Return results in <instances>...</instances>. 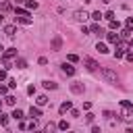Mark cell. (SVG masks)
Returning <instances> with one entry per match:
<instances>
[{
  "instance_id": "cell-1",
  "label": "cell",
  "mask_w": 133,
  "mask_h": 133,
  "mask_svg": "<svg viewBox=\"0 0 133 133\" xmlns=\"http://www.w3.org/2000/svg\"><path fill=\"white\" fill-rule=\"evenodd\" d=\"M121 116H123V121H133V104L131 102H127V100H121Z\"/></svg>"
},
{
  "instance_id": "cell-2",
  "label": "cell",
  "mask_w": 133,
  "mask_h": 133,
  "mask_svg": "<svg viewBox=\"0 0 133 133\" xmlns=\"http://www.w3.org/2000/svg\"><path fill=\"white\" fill-rule=\"evenodd\" d=\"M100 73H102V77H104L108 83H116V81H118V75H116L112 69H100Z\"/></svg>"
},
{
  "instance_id": "cell-3",
  "label": "cell",
  "mask_w": 133,
  "mask_h": 133,
  "mask_svg": "<svg viewBox=\"0 0 133 133\" xmlns=\"http://www.w3.org/2000/svg\"><path fill=\"white\" fill-rule=\"evenodd\" d=\"M83 64H85V66H87V71H91V73H94V71H98V66H100V64H98L94 58H89V56H85V58H83Z\"/></svg>"
},
{
  "instance_id": "cell-4",
  "label": "cell",
  "mask_w": 133,
  "mask_h": 133,
  "mask_svg": "<svg viewBox=\"0 0 133 133\" xmlns=\"http://www.w3.org/2000/svg\"><path fill=\"white\" fill-rule=\"evenodd\" d=\"M87 17H89V15H87L85 10H75V12H73V19H75L77 23H83V21H85Z\"/></svg>"
},
{
  "instance_id": "cell-5",
  "label": "cell",
  "mask_w": 133,
  "mask_h": 133,
  "mask_svg": "<svg viewBox=\"0 0 133 133\" xmlns=\"http://www.w3.org/2000/svg\"><path fill=\"white\" fill-rule=\"evenodd\" d=\"M60 69H62V73H64V75H69V77H73V75H75V66H73V62H64Z\"/></svg>"
},
{
  "instance_id": "cell-6",
  "label": "cell",
  "mask_w": 133,
  "mask_h": 133,
  "mask_svg": "<svg viewBox=\"0 0 133 133\" xmlns=\"http://www.w3.org/2000/svg\"><path fill=\"white\" fill-rule=\"evenodd\" d=\"M71 108H73V104H71V100H66V102H62V104L58 106V112H60V114H66Z\"/></svg>"
},
{
  "instance_id": "cell-7",
  "label": "cell",
  "mask_w": 133,
  "mask_h": 133,
  "mask_svg": "<svg viewBox=\"0 0 133 133\" xmlns=\"http://www.w3.org/2000/svg\"><path fill=\"white\" fill-rule=\"evenodd\" d=\"M83 83H79V81H75V83H71V91L73 94H83Z\"/></svg>"
},
{
  "instance_id": "cell-8",
  "label": "cell",
  "mask_w": 133,
  "mask_h": 133,
  "mask_svg": "<svg viewBox=\"0 0 133 133\" xmlns=\"http://www.w3.org/2000/svg\"><path fill=\"white\" fill-rule=\"evenodd\" d=\"M106 39H108L110 44H116V42L121 39V35H118V33H114V29H112L110 33H106Z\"/></svg>"
},
{
  "instance_id": "cell-9",
  "label": "cell",
  "mask_w": 133,
  "mask_h": 133,
  "mask_svg": "<svg viewBox=\"0 0 133 133\" xmlns=\"http://www.w3.org/2000/svg\"><path fill=\"white\" fill-rule=\"evenodd\" d=\"M29 116H31V118H39V116H42L39 106H31V108H29Z\"/></svg>"
},
{
  "instance_id": "cell-10",
  "label": "cell",
  "mask_w": 133,
  "mask_h": 133,
  "mask_svg": "<svg viewBox=\"0 0 133 133\" xmlns=\"http://www.w3.org/2000/svg\"><path fill=\"white\" fill-rule=\"evenodd\" d=\"M15 56H17V48H8L2 58H4V60H10V58H15Z\"/></svg>"
},
{
  "instance_id": "cell-11",
  "label": "cell",
  "mask_w": 133,
  "mask_h": 133,
  "mask_svg": "<svg viewBox=\"0 0 133 133\" xmlns=\"http://www.w3.org/2000/svg\"><path fill=\"white\" fill-rule=\"evenodd\" d=\"M17 21H19V23H23V25H31V23H33V19H31L29 15H27V17H21V15H17Z\"/></svg>"
},
{
  "instance_id": "cell-12",
  "label": "cell",
  "mask_w": 133,
  "mask_h": 133,
  "mask_svg": "<svg viewBox=\"0 0 133 133\" xmlns=\"http://www.w3.org/2000/svg\"><path fill=\"white\" fill-rule=\"evenodd\" d=\"M10 8H12V4H10L8 0H0V10H2V12H8Z\"/></svg>"
},
{
  "instance_id": "cell-13",
  "label": "cell",
  "mask_w": 133,
  "mask_h": 133,
  "mask_svg": "<svg viewBox=\"0 0 133 133\" xmlns=\"http://www.w3.org/2000/svg\"><path fill=\"white\" fill-rule=\"evenodd\" d=\"M60 46H62V39H60V35H56L52 39V50H60Z\"/></svg>"
},
{
  "instance_id": "cell-14",
  "label": "cell",
  "mask_w": 133,
  "mask_h": 133,
  "mask_svg": "<svg viewBox=\"0 0 133 133\" xmlns=\"http://www.w3.org/2000/svg\"><path fill=\"white\" fill-rule=\"evenodd\" d=\"M15 31H17V27H15V25H6V27H4V33H6L8 37H12V35H15Z\"/></svg>"
},
{
  "instance_id": "cell-15",
  "label": "cell",
  "mask_w": 133,
  "mask_h": 133,
  "mask_svg": "<svg viewBox=\"0 0 133 133\" xmlns=\"http://www.w3.org/2000/svg\"><path fill=\"white\" fill-rule=\"evenodd\" d=\"M89 31H91V33H96V35H102V27H100L98 23H94V25L89 27Z\"/></svg>"
},
{
  "instance_id": "cell-16",
  "label": "cell",
  "mask_w": 133,
  "mask_h": 133,
  "mask_svg": "<svg viewBox=\"0 0 133 133\" xmlns=\"http://www.w3.org/2000/svg\"><path fill=\"white\" fill-rule=\"evenodd\" d=\"M35 104H37V106H46V104H48V96H37Z\"/></svg>"
},
{
  "instance_id": "cell-17",
  "label": "cell",
  "mask_w": 133,
  "mask_h": 133,
  "mask_svg": "<svg viewBox=\"0 0 133 133\" xmlns=\"http://www.w3.org/2000/svg\"><path fill=\"white\" fill-rule=\"evenodd\" d=\"M131 33H133V31H131V29H127V27H125V29H123V31H121V33H118V35H121V37H123V39H129V37H131Z\"/></svg>"
},
{
  "instance_id": "cell-18",
  "label": "cell",
  "mask_w": 133,
  "mask_h": 133,
  "mask_svg": "<svg viewBox=\"0 0 133 133\" xmlns=\"http://www.w3.org/2000/svg\"><path fill=\"white\" fill-rule=\"evenodd\" d=\"M96 50H98L100 54H106V52H108V48H106V44H102V42H98V46H96Z\"/></svg>"
},
{
  "instance_id": "cell-19",
  "label": "cell",
  "mask_w": 133,
  "mask_h": 133,
  "mask_svg": "<svg viewBox=\"0 0 133 133\" xmlns=\"http://www.w3.org/2000/svg\"><path fill=\"white\" fill-rule=\"evenodd\" d=\"M10 116H12V118H17V121H21V118H23V110H19V108H15Z\"/></svg>"
},
{
  "instance_id": "cell-20",
  "label": "cell",
  "mask_w": 133,
  "mask_h": 133,
  "mask_svg": "<svg viewBox=\"0 0 133 133\" xmlns=\"http://www.w3.org/2000/svg\"><path fill=\"white\" fill-rule=\"evenodd\" d=\"M44 87H46V89H56L58 85H56L54 81H44Z\"/></svg>"
},
{
  "instance_id": "cell-21",
  "label": "cell",
  "mask_w": 133,
  "mask_h": 133,
  "mask_svg": "<svg viewBox=\"0 0 133 133\" xmlns=\"http://www.w3.org/2000/svg\"><path fill=\"white\" fill-rule=\"evenodd\" d=\"M15 102H17V98H12V96H6L4 98V104H8V106H15Z\"/></svg>"
},
{
  "instance_id": "cell-22",
  "label": "cell",
  "mask_w": 133,
  "mask_h": 133,
  "mask_svg": "<svg viewBox=\"0 0 133 133\" xmlns=\"http://www.w3.org/2000/svg\"><path fill=\"white\" fill-rule=\"evenodd\" d=\"M15 12H17V15H21V17H27V15H29L25 8H19V6H15Z\"/></svg>"
},
{
  "instance_id": "cell-23",
  "label": "cell",
  "mask_w": 133,
  "mask_h": 133,
  "mask_svg": "<svg viewBox=\"0 0 133 133\" xmlns=\"http://www.w3.org/2000/svg\"><path fill=\"white\" fill-rule=\"evenodd\" d=\"M15 66H17V69H25V66H27V62H25L23 58H19V60L15 62Z\"/></svg>"
},
{
  "instance_id": "cell-24",
  "label": "cell",
  "mask_w": 133,
  "mask_h": 133,
  "mask_svg": "<svg viewBox=\"0 0 133 133\" xmlns=\"http://www.w3.org/2000/svg\"><path fill=\"white\" fill-rule=\"evenodd\" d=\"M102 17H104V15H102L100 10H96V12H91V19H94V21H100Z\"/></svg>"
},
{
  "instance_id": "cell-25",
  "label": "cell",
  "mask_w": 133,
  "mask_h": 133,
  "mask_svg": "<svg viewBox=\"0 0 133 133\" xmlns=\"http://www.w3.org/2000/svg\"><path fill=\"white\" fill-rule=\"evenodd\" d=\"M118 27H121V23L116 19H110V29H118Z\"/></svg>"
},
{
  "instance_id": "cell-26",
  "label": "cell",
  "mask_w": 133,
  "mask_h": 133,
  "mask_svg": "<svg viewBox=\"0 0 133 133\" xmlns=\"http://www.w3.org/2000/svg\"><path fill=\"white\" fill-rule=\"evenodd\" d=\"M123 56H125V50L116 48V50H114V58H123Z\"/></svg>"
},
{
  "instance_id": "cell-27",
  "label": "cell",
  "mask_w": 133,
  "mask_h": 133,
  "mask_svg": "<svg viewBox=\"0 0 133 133\" xmlns=\"http://www.w3.org/2000/svg\"><path fill=\"white\" fill-rule=\"evenodd\" d=\"M66 60H69V62H79V56H77V54H69Z\"/></svg>"
},
{
  "instance_id": "cell-28",
  "label": "cell",
  "mask_w": 133,
  "mask_h": 133,
  "mask_svg": "<svg viewBox=\"0 0 133 133\" xmlns=\"http://www.w3.org/2000/svg\"><path fill=\"white\" fill-rule=\"evenodd\" d=\"M58 129H60V131H66V129H69V123H66V121H60V123H58Z\"/></svg>"
},
{
  "instance_id": "cell-29",
  "label": "cell",
  "mask_w": 133,
  "mask_h": 133,
  "mask_svg": "<svg viewBox=\"0 0 133 133\" xmlns=\"http://www.w3.org/2000/svg\"><path fill=\"white\" fill-rule=\"evenodd\" d=\"M0 125H4V127L8 125V116H6V114H2V112H0Z\"/></svg>"
},
{
  "instance_id": "cell-30",
  "label": "cell",
  "mask_w": 133,
  "mask_h": 133,
  "mask_svg": "<svg viewBox=\"0 0 133 133\" xmlns=\"http://www.w3.org/2000/svg\"><path fill=\"white\" fill-rule=\"evenodd\" d=\"M125 27H127V29H131V31H133V17H129V19H127V21H125Z\"/></svg>"
},
{
  "instance_id": "cell-31",
  "label": "cell",
  "mask_w": 133,
  "mask_h": 133,
  "mask_svg": "<svg viewBox=\"0 0 133 133\" xmlns=\"http://www.w3.org/2000/svg\"><path fill=\"white\" fill-rule=\"evenodd\" d=\"M27 8H33V10H35V8H37V2H35V0H27Z\"/></svg>"
},
{
  "instance_id": "cell-32",
  "label": "cell",
  "mask_w": 133,
  "mask_h": 133,
  "mask_svg": "<svg viewBox=\"0 0 133 133\" xmlns=\"http://www.w3.org/2000/svg\"><path fill=\"white\" fill-rule=\"evenodd\" d=\"M27 129H31V131H33V129H37V121H35V118H33V121H31V123H29V125H27Z\"/></svg>"
},
{
  "instance_id": "cell-33",
  "label": "cell",
  "mask_w": 133,
  "mask_h": 133,
  "mask_svg": "<svg viewBox=\"0 0 133 133\" xmlns=\"http://www.w3.org/2000/svg\"><path fill=\"white\" fill-rule=\"evenodd\" d=\"M8 87L15 89V87H17V79H8Z\"/></svg>"
},
{
  "instance_id": "cell-34",
  "label": "cell",
  "mask_w": 133,
  "mask_h": 133,
  "mask_svg": "<svg viewBox=\"0 0 133 133\" xmlns=\"http://www.w3.org/2000/svg\"><path fill=\"white\" fill-rule=\"evenodd\" d=\"M69 112H71V116H75V118H79V114H81V112H79V110H75V108H71Z\"/></svg>"
},
{
  "instance_id": "cell-35",
  "label": "cell",
  "mask_w": 133,
  "mask_h": 133,
  "mask_svg": "<svg viewBox=\"0 0 133 133\" xmlns=\"http://www.w3.org/2000/svg\"><path fill=\"white\" fill-rule=\"evenodd\" d=\"M6 91H8V85H0V96H6Z\"/></svg>"
},
{
  "instance_id": "cell-36",
  "label": "cell",
  "mask_w": 133,
  "mask_h": 133,
  "mask_svg": "<svg viewBox=\"0 0 133 133\" xmlns=\"http://www.w3.org/2000/svg\"><path fill=\"white\" fill-rule=\"evenodd\" d=\"M27 94L33 96V94H35V85H29V87H27Z\"/></svg>"
},
{
  "instance_id": "cell-37",
  "label": "cell",
  "mask_w": 133,
  "mask_h": 133,
  "mask_svg": "<svg viewBox=\"0 0 133 133\" xmlns=\"http://www.w3.org/2000/svg\"><path fill=\"white\" fill-rule=\"evenodd\" d=\"M85 121H87V123H94V114L87 112V114H85Z\"/></svg>"
},
{
  "instance_id": "cell-38",
  "label": "cell",
  "mask_w": 133,
  "mask_h": 133,
  "mask_svg": "<svg viewBox=\"0 0 133 133\" xmlns=\"http://www.w3.org/2000/svg\"><path fill=\"white\" fill-rule=\"evenodd\" d=\"M125 58H127L129 62H133V52H125Z\"/></svg>"
},
{
  "instance_id": "cell-39",
  "label": "cell",
  "mask_w": 133,
  "mask_h": 133,
  "mask_svg": "<svg viewBox=\"0 0 133 133\" xmlns=\"http://www.w3.org/2000/svg\"><path fill=\"white\" fill-rule=\"evenodd\" d=\"M104 17H106V19H108V21H110V19H114V12H112V10H108V12H106V15H104Z\"/></svg>"
},
{
  "instance_id": "cell-40",
  "label": "cell",
  "mask_w": 133,
  "mask_h": 133,
  "mask_svg": "<svg viewBox=\"0 0 133 133\" xmlns=\"http://www.w3.org/2000/svg\"><path fill=\"white\" fill-rule=\"evenodd\" d=\"M54 129H56V125H52V123H50V125H46V131H48V133H50V131H54Z\"/></svg>"
},
{
  "instance_id": "cell-41",
  "label": "cell",
  "mask_w": 133,
  "mask_h": 133,
  "mask_svg": "<svg viewBox=\"0 0 133 133\" xmlns=\"http://www.w3.org/2000/svg\"><path fill=\"white\" fill-rule=\"evenodd\" d=\"M4 79H6V69H2V71H0V81H4Z\"/></svg>"
},
{
  "instance_id": "cell-42",
  "label": "cell",
  "mask_w": 133,
  "mask_h": 133,
  "mask_svg": "<svg viewBox=\"0 0 133 133\" xmlns=\"http://www.w3.org/2000/svg\"><path fill=\"white\" fill-rule=\"evenodd\" d=\"M104 116H106V118H112V116H114V114H112V112H110V110H104Z\"/></svg>"
},
{
  "instance_id": "cell-43",
  "label": "cell",
  "mask_w": 133,
  "mask_h": 133,
  "mask_svg": "<svg viewBox=\"0 0 133 133\" xmlns=\"http://www.w3.org/2000/svg\"><path fill=\"white\" fill-rule=\"evenodd\" d=\"M15 2H17V4H23V2H27V0H15Z\"/></svg>"
},
{
  "instance_id": "cell-44",
  "label": "cell",
  "mask_w": 133,
  "mask_h": 133,
  "mask_svg": "<svg viewBox=\"0 0 133 133\" xmlns=\"http://www.w3.org/2000/svg\"><path fill=\"white\" fill-rule=\"evenodd\" d=\"M129 48H131V50H133V39H131V44H129Z\"/></svg>"
},
{
  "instance_id": "cell-45",
  "label": "cell",
  "mask_w": 133,
  "mask_h": 133,
  "mask_svg": "<svg viewBox=\"0 0 133 133\" xmlns=\"http://www.w3.org/2000/svg\"><path fill=\"white\" fill-rule=\"evenodd\" d=\"M2 21H4V17H2V15H0V23H2Z\"/></svg>"
}]
</instances>
